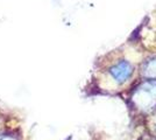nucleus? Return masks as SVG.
<instances>
[{
    "label": "nucleus",
    "instance_id": "f257e3e1",
    "mask_svg": "<svg viewBox=\"0 0 156 140\" xmlns=\"http://www.w3.org/2000/svg\"><path fill=\"white\" fill-rule=\"evenodd\" d=\"M155 100L156 81H146L134 93V102L143 110H147L153 106Z\"/></svg>",
    "mask_w": 156,
    "mask_h": 140
},
{
    "label": "nucleus",
    "instance_id": "f03ea898",
    "mask_svg": "<svg viewBox=\"0 0 156 140\" xmlns=\"http://www.w3.org/2000/svg\"><path fill=\"white\" fill-rule=\"evenodd\" d=\"M133 73H134V67L127 60H120L108 69V74L111 75V77L118 84L126 83L133 76Z\"/></svg>",
    "mask_w": 156,
    "mask_h": 140
},
{
    "label": "nucleus",
    "instance_id": "7ed1b4c3",
    "mask_svg": "<svg viewBox=\"0 0 156 140\" xmlns=\"http://www.w3.org/2000/svg\"><path fill=\"white\" fill-rule=\"evenodd\" d=\"M141 74L143 77L148 80H155L156 78V56L149 57L143 62L141 67Z\"/></svg>",
    "mask_w": 156,
    "mask_h": 140
}]
</instances>
